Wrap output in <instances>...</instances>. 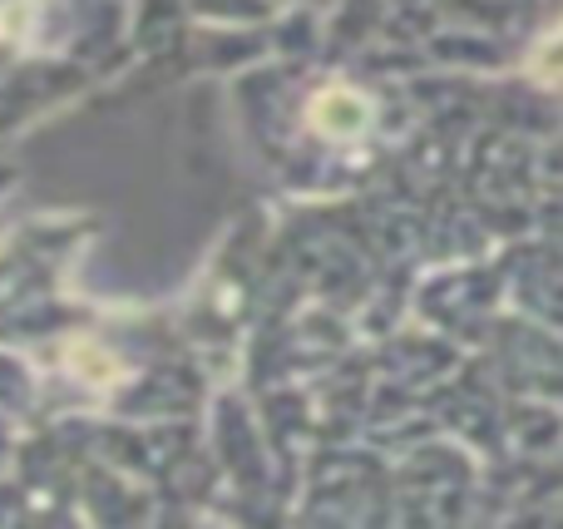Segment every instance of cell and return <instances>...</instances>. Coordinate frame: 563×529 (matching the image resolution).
<instances>
[{
    "mask_svg": "<svg viewBox=\"0 0 563 529\" xmlns=\"http://www.w3.org/2000/svg\"><path fill=\"white\" fill-rule=\"evenodd\" d=\"M539 75H563V30L539 49Z\"/></svg>",
    "mask_w": 563,
    "mask_h": 529,
    "instance_id": "2",
    "label": "cell"
},
{
    "mask_svg": "<svg viewBox=\"0 0 563 529\" xmlns=\"http://www.w3.org/2000/svg\"><path fill=\"white\" fill-rule=\"evenodd\" d=\"M366 119H371V109H366V99H361L356 89H321V95L311 99V124H317L327 139L361 134Z\"/></svg>",
    "mask_w": 563,
    "mask_h": 529,
    "instance_id": "1",
    "label": "cell"
}]
</instances>
